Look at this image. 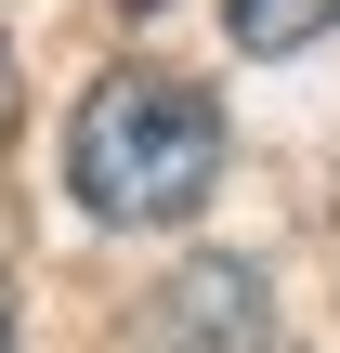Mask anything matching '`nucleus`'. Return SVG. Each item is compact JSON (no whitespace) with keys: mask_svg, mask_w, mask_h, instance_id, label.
I'll return each mask as SVG.
<instances>
[{"mask_svg":"<svg viewBox=\"0 0 340 353\" xmlns=\"http://www.w3.org/2000/svg\"><path fill=\"white\" fill-rule=\"evenodd\" d=\"M66 183L92 223H197L223 183V105L170 65H105L66 131Z\"/></svg>","mask_w":340,"mask_h":353,"instance_id":"obj_1","label":"nucleus"},{"mask_svg":"<svg viewBox=\"0 0 340 353\" xmlns=\"http://www.w3.org/2000/svg\"><path fill=\"white\" fill-rule=\"evenodd\" d=\"M0 144H13V39H0Z\"/></svg>","mask_w":340,"mask_h":353,"instance_id":"obj_4","label":"nucleus"},{"mask_svg":"<svg viewBox=\"0 0 340 353\" xmlns=\"http://www.w3.org/2000/svg\"><path fill=\"white\" fill-rule=\"evenodd\" d=\"M118 13H157V0H118Z\"/></svg>","mask_w":340,"mask_h":353,"instance_id":"obj_5","label":"nucleus"},{"mask_svg":"<svg viewBox=\"0 0 340 353\" xmlns=\"http://www.w3.org/2000/svg\"><path fill=\"white\" fill-rule=\"evenodd\" d=\"M223 26H236V52L275 65V52H314V39H328L340 0H223Z\"/></svg>","mask_w":340,"mask_h":353,"instance_id":"obj_3","label":"nucleus"},{"mask_svg":"<svg viewBox=\"0 0 340 353\" xmlns=\"http://www.w3.org/2000/svg\"><path fill=\"white\" fill-rule=\"evenodd\" d=\"M0 353H13V314H0Z\"/></svg>","mask_w":340,"mask_h":353,"instance_id":"obj_6","label":"nucleus"},{"mask_svg":"<svg viewBox=\"0 0 340 353\" xmlns=\"http://www.w3.org/2000/svg\"><path fill=\"white\" fill-rule=\"evenodd\" d=\"M157 341L170 353H275V288L210 249V262H183V275L157 288Z\"/></svg>","mask_w":340,"mask_h":353,"instance_id":"obj_2","label":"nucleus"}]
</instances>
